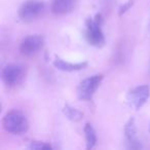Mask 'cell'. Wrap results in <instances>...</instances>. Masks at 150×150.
Returning a JSON list of instances; mask_svg holds the SVG:
<instances>
[{"instance_id": "1", "label": "cell", "mask_w": 150, "mask_h": 150, "mask_svg": "<svg viewBox=\"0 0 150 150\" xmlns=\"http://www.w3.org/2000/svg\"><path fill=\"white\" fill-rule=\"evenodd\" d=\"M3 127L6 132L13 135H22L29 129V122L22 112L11 110L4 115L2 120Z\"/></svg>"}, {"instance_id": "2", "label": "cell", "mask_w": 150, "mask_h": 150, "mask_svg": "<svg viewBox=\"0 0 150 150\" xmlns=\"http://www.w3.org/2000/svg\"><path fill=\"white\" fill-rule=\"evenodd\" d=\"M102 16L100 13L96 15L95 19H86V39L91 45L96 47H102L105 44V36L103 34L102 28Z\"/></svg>"}, {"instance_id": "3", "label": "cell", "mask_w": 150, "mask_h": 150, "mask_svg": "<svg viewBox=\"0 0 150 150\" xmlns=\"http://www.w3.org/2000/svg\"><path fill=\"white\" fill-rule=\"evenodd\" d=\"M104 75L96 74L83 79L77 88V97L82 101H91L96 91L100 86Z\"/></svg>"}, {"instance_id": "4", "label": "cell", "mask_w": 150, "mask_h": 150, "mask_svg": "<svg viewBox=\"0 0 150 150\" xmlns=\"http://www.w3.org/2000/svg\"><path fill=\"white\" fill-rule=\"evenodd\" d=\"M45 5L40 0H26L19 11V17L24 22L36 20L43 13Z\"/></svg>"}, {"instance_id": "5", "label": "cell", "mask_w": 150, "mask_h": 150, "mask_svg": "<svg viewBox=\"0 0 150 150\" xmlns=\"http://www.w3.org/2000/svg\"><path fill=\"white\" fill-rule=\"evenodd\" d=\"M26 75V69L19 64H8L2 70V79L9 88L16 86L22 82Z\"/></svg>"}, {"instance_id": "6", "label": "cell", "mask_w": 150, "mask_h": 150, "mask_svg": "<svg viewBox=\"0 0 150 150\" xmlns=\"http://www.w3.org/2000/svg\"><path fill=\"white\" fill-rule=\"evenodd\" d=\"M150 96V88L149 86H139L134 88L127 93V101L129 107L134 108L135 110H139L142 106L146 103Z\"/></svg>"}, {"instance_id": "7", "label": "cell", "mask_w": 150, "mask_h": 150, "mask_svg": "<svg viewBox=\"0 0 150 150\" xmlns=\"http://www.w3.org/2000/svg\"><path fill=\"white\" fill-rule=\"evenodd\" d=\"M44 44V38L41 35H30L22 41L20 50L26 57H32L36 54Z\"/></svg>"}, {"instance_id": "8", "label": "cell", "mask_w": 150, "mask_h": 150, "mask_svg": "<svg viewBox=\"0 0 150 150\" xmlns=\"http://www.w3.org/2000/svg\"><path fill=\"white\" fill-rule=\"evenodd\" d=\"M125 136L127 138V142L131 144L132 148H140L142 147L141 144L137 140V127H136V120L134 117L127 120L125 125Z\"/></svg>"}, {"instance_id": "9", "label": "cell", "mask_w": 150, "mask_h": 150, "mask_svg": "<svg viewBox=\"0 0 150 150\" xmlns=\"http://www.w3.org/2000/svg\"><path fill=\"white\" fill-rule=\"evenodd\" d=\"M54 66L56 67L57 69H59V70L66 71V72H73V71H79V70H81V69H84L88 66V62L69 63L56 56L54 61Z\"/></svg>"}, {"instance_id": "10", "label": "cell", "mask_w": 150, "mask_h": 150, "mask_svg": "<svg viewBox=\"0 0 150 150\" xmlns=\"http://www.w3.org/2000/svg\"><path fill=\"white\" fill-rule=\"evenodd\" d=\"M74 0H54L52 5V11L54 15L63 16L72 11Z\"/></svg>"}, {"instance_id": "11", "label": "cell", "mask_w": 150, "mask_h": 150, "mask_svg": "<svg viewBox=\"0 0 150 150\" xmlns=\"http://www.w3.org/2000/svg\"><path fill=\"white\" fill-rule=\"evenodd\" d=\"M84 136L86 141V149H92L97 143V136L94 127L91 123H86L84 125Z\"/></svg>"}, {"instance_id": "12", "label": "cell", "mask_w": 150, "mask_h": 150, "mask_svg": "<svg viewBox=\"0 0 150 150\" xmlns=\"http://www.w3.org/2000/svg\"><path fill=\"white\" fill-rule=\"evenodd\" d=\"M63 112L66 115V117L68 119L72 121H79L82 119V116H83V113L80 112L78 109L73 108L71 107L69 104H65L64 107H63Z\"/></svg>"}, {"instance_id": "13", "label": "cell", "mask_w": 150, "mask_h": 150, "mask_svg": "<svg viewBox=\"0 0 150 150\" xmlns=\"http://www.w3.org/2000/svg\"><path fill=\"white\" fill-rule=\"evenodd\" d=\"M28 147L30 149H35V150H47V149H52V145L47 143H44V142H40V141H31Z\"/></svg>"}, {"instance_id": "14", "label": "cell", "mask_w": 150, "mask_h": 150, "mask_svg": "<svg viewBox=\"0 0 150 150\" xmlns=\"http://www.w3.org/2000/svg\"><path fill=\"white\" fill-rule=\"evenodd\" d=\"M134 5V0H129L127 2H125V4H122L120 7H119V11H118V15L119 17H121L122 15H125L129 8Z\"/></svg>"}, {"instance_id": "15", "label": "cell", "mask_w": 150, "mask_h": 150, "mask_svg": "<svg viewBox=\"0 0 150 150\" xmlns=\"http://www.w3.org/2000/svg\"><path fill=\"white\" fill-rule=\"evenodd\" d=\"M149 133H150V127H149Z\"/></svg>"}]
</instances>
